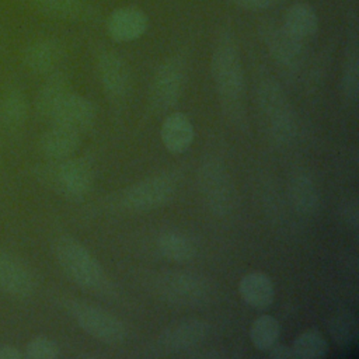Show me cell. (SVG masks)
Listing matches in <instances>:
<instances>
[{
    "label": "cell",
    "instance_id": "obj_5",
    "mask_svg": "<svg viewBox=\"0 0 359 359\" xmlns=\"http://www.w3.org/2000/svg\"><path fill=\"white\" fill-rule=\"evenodd\" d=\"M177 191V177L172 172H158L126 188L121 203L130 212H149L167 205Z\"/></svg>",
    "mask_w": 359,
    "mask_h": 359
},
{
    "label": "cell",
    "instance_id": "obj_21",
    "mask_svg": "<svg viewBox=\"0 0 359 359\" xmlns=\"http://www.w3.org/2000/svg\"><path fill=\"white\" fill-rule=\"evenodd\" d=\"M238 292L243 300L254 309H266L272 304L275 297L273 283L262 272H251L241 278Z\"/></svg>",
    "mask_w": 359,
    "mask_h": 359
},
{
    "label": "cell",
    "instance_id": "obj_23",
    "mask_svg": "<svg viewBox=\"0 0 359 359\" xmlns=\"http://www.w3.org/2000/svg\"><path fill=\"white\" fill-rule=\"evenodd\" d=\"M283 28L302 41L311 38L318 29V17L316 10L306 3H296L290 6L285 14Z\"/></svg>",
    "mask_w": 359,
    "mask_h": 359
},
{
    "label": "cell",
    "instance_id": "obj_6",
    "mask_svg": "<svg viewBox=\"0 0 359 359\" xmlns=\"http://www.w3.org/2000/svg\"><path fill=\"white\" fill-rule=\"evenodd\" d=\"M258 100L272 137L278 142H289L296 132V122L289 101L282 87L272 79H264L258 86Z\"/></svg>",
    "mask_w": 359,
    "mask_h": 359
},
{
    "label": "cell",
    "instance_id": "obj_28",
    "mask_svg": "<svg viewBox=\"0 0 359 359\" xmlns=\"http://www.w3.org/2000/svg\"><path fill=\"white\" fill-rule=\"evenodd\" d=\"M359 62H358V48L356 38L348 45V53L344 66L342 74V91L351 102H356L358 100V88H359Z\"/></svg>",
    "mask_w": 359,
    "mask_h": 359
},
{
    "label": "cell",
    "instance_id": "obj_12",
    "mask_svg": "<svg viewBox=\"0 0 359 359\" xmlns=\"http://www.w3.org/2000/svg\"><path fill=\"white\" fill-rule=\"evenodd\" d=\"M97 118V109L94 104L73 91H70L53 112L52 123H60L67 128L84 133L93 128Z\"/></svg>",
    "mask_w": 359,
    "mask_h": 359
},
{
    "label": "cell",
    "instance_id": "obj_15",
    "mask_svg": "<svg viewBox=\"0 0 359 359\" xmlns=\"http://www.w3.org/2000/svg\"><path fill=\"white\" fill-rule=\"evenodd\" d=\"M65 56L63 45L53 38H43L29 43L24 53V66L35 74H50L56 72Z\"/></svg>",
    "mask_w": 359,
    "mask_h": 359
},
{
    "label": "cell",
    "instance_id": "obj_20",
    "mask_svg": "<svg viewBox=\"0 0 359 359\" xmlns=\"http://www.w3.org/2000/svg\"><path fill=\"white\" fill-rule=\"evenodd\" d=\"M70 91L69 79L63 73L53 72L48 74L46 81L42 84L36 95V109L39 115L50 121L53 112Z\"/></svg>",
    "mask_w": 359,
    "mask_h": 359
},
{
    "label": "cell",
    "instance_id": "obj_33",
    "mask_svg": "<svg viewBox=\"0 0 359 359\" xmlns=\"http://www.w3.org/2000/svg\"><path fill=\"white\" fill-rule=\"evenodd\" d=\"M344 216L353 229L358 227V205L355 201L348 202V205L344 209Z\"/></svg>",
    "mask_w": 359,
    "mask_h": 359
},
{
    "label": "cell",
    "instance_id": "obj_16",
    "mask_svg": "<svg viewBox=\"0 0 359 359\" xmlns=\"http://www.w3.org/2000/svg\"><path fill=\"white\" fill-rule=\"evenodd\" d=\"M147 29L146 14L136 7L114 10L107 20L108 35L116 42H129L140 38Z\"/></svg>",
    "mask_w": 359,
    "mask_h": 359
},
{
    "label": "cell",
    "instance_id": "obj_29",
    "mask_svg": "<svg viewBox=\"0 0 359 359\" xmlns=\"http://www.w3.org/2000/svg\"><path fill=\"white\" fill-rule=\"evenodd\" d=\"M332 339L339 345H351L358 337L356 320L351 313H339L330 325Z\"/></svg>",
    "mask_w": 359,
    "mask_h": 359
},
{
    "label": "cell",
    "instance_id": "obj_34",
    "mask_svg": "<svg viewBox=\"0 0 359 359\" xmlns=\"http://www.w3.org/2000/svg\"><path fill=\"white\" fill-rule=\"evenodd\" d=\"M24 358V352H21L14 345H1L0 346V359H21Z\"/></svg>",
    "mask_w": 359,
    "mask_h": 359
},
{
    "label": "cell",
    "instance_id": "obj_4",
    "mask_svg": "<svg viewBox=\"0 0 359 359\" xmlns=\"http://www.w3.org/2000/svg\"><path fill=\"white\" fill-rule=\"evenodd\" d=\"M53 161L43 167L41 175L52 189L70 199H80L90 192L94 182V171L90 161L81 157Z\"/></svg>",
    "mask_w": 359,
    "mask_h": 359
},
{
    "label": "cell",
    "instance_id": "obj_13",
    "mask_svg": "<svg viewBox=\"0 0 359 359\" xmlns=\"http://www.w3.org/2000/svg\"><path fill=\"white\" fill-rule=\"evenodd\" d=\"M0 290L15 299H27L35 290L29 268L8 252H0Z\"/></svg>",
    "mask_w": 359,
    "mask_h": 359
},
{
    "label": "cell",
    "instance_id": "obj_14",
    "mask_svg": "<svg viewBox=\"0 0 359 359\" xmlns=\"http://www.w3.org/2000/svg\"><path fill=\"white\" fill-rule=\"evenodd\" d=\"M262 35L273 59L279 65L292 69L302 62L304 56L303 41L289 34L283 27L266 22L262 27Z\"/></svg>",
    "mask_w": 359,
    "mask_h": 359
},
{
    "label": "cell",
    "instance_id": "obj_10",
    "mask_svg": "<svg viewBox=\"0 0 359 359\" xmlns=\"http://www.w3.org/2000/svg\"><path fill=\"white\" fill-rule=\"evenodd\" d=\"M100 83L112 102H122L132 88V76L126 62L114 50H102L97 57Z\"/></svg>",
    "mask_w": 359,
    "mask_h": 359
},
{
    "label": "cell",
    "instance_id": "obj_18",
    "mask_svg": "<svg viewBox=\"0 0 359 359\" xmlns=\"http://www.w3.org/2000/svg\"><path fill=\"white\" fill-rule=\"evenodd\" d=\"M164 147L174 154H181L189 149L194 142V125L182 112L170 114L160 130Z\"/></svg>",
    "mask_w": 359,
    "mask_h": 359
},
{
    "label": "cell",
    "instance_id": "obj_9",
    "mask_svg": "<svg viewBox=\"0 0 359 359\" xmlns=\"http://www.w3.org/2000/svg\"><path fill=\"white\" fill-rule=\"evenodd\" d=\"M69 313L83 331L100 342L116 345L126 338L123 323L101 307L84 302H70Z\"/></svg>",
    "mask_w": 359,
    "mask_h": 359
},
{
    "label": "cell",
    "instance_id": "obj_19",
    "mask_svg": "<svg viewBox=\"0 0 359 359\" xmlns=\"http://www.w3.org/2000/svg\"><path fill=\"white\" fill-rule=\"evenodd\" d=\"M29 105L25 94L17 88H8L4 91L0 100V122L8 132H20L28 119Z\"/></svg>",
    "mask_w": 359,
    "mask_h": 359
},
{
    "label": "cell",
    "instance_id": "obj_8",
    "mask_svg": "<svg viewBox=\"0 0 359 359\" xmlns=\"http://www.w3.org/2000/svg\"><path fill=\"white\" fill-rule=\"evenodd\" d=\"M187 81V65L182 57L172 56L164 60L156 70L149 102L154 112H164L180 101Z\"/></svg>",
    "mask_w": 359,
    "mask_h": 359
},
{
    "label": "cell",
    "instance_id": "obj_17",
    "mask_svg": "<svg viewBox=\"0 0 359 359\" xmlns=\"http://www.w3.org/2000/svg\"><path fill=\"white\" fill-rule=\"evenodd\" d=\"M81 143V133L60 123H52L41 139L39 149L43 156L50 160H62L72 157Z\"/></svg>",
    "mask_w": 359,
    "mask_h": 359
},
{
    "label": "cell",
    "instance_id": "obj_3",
    "mask_svg": "<svg viewBox=\"0 0 359 359\" xmlns=\"http://www.w3.org/2000/svg\"><path fill=\"white\" fill-rule=\"evenodd\" d=\"M151 289L157 297L180 307L202 306L210 294L208 282L189 272H163L151 280Z\"/></svg>",
    "mask_w": 359,
    "mask_h": 359
},
{
    "label": "cell",
    "instance_id": "obj_26",
    "mask_svg": "<svg viewBox=\"0 0 359 359\" xmlns=\"http://www.w3.org/2000/svg\"><path fill=\"white\" fill-rule=\"evenodd\" d=\"M279 337V323L269 314L259 316L254 320L250 328V338L252 345L259 351L271 349Z\"/></svg>",
    "mask_w": 359,
    "mask_h": 359
},
{
    "label": "cell",
    "instance_id": "obj_35",
    "mask_svg": "<svg viewBox=\"0 0 359 359\" xmlns=\"http://www.w3.org/2000/svg\"><path fill=\"white\" fill-rule=\"evenodd\" d=\"M1 150H3V140H1V122H0V160H1Z\"/></svg>",
    "mask_w": 359,
    "mask_h": 359
},
{
    "label": "cell",
    "instance_id": "obj_27",
    "mask_svg": "<svg viewBox=\"0 0 359 359\" xmlns=\"http://www.w3.org/2000/svg\"><path fill=\"white\" fill-rule=\"evenodd\" d=\"M292 351L294 358L299 359H317L328 353V344L324 337L317 331H307L300 334L293 345Z\"/></svg>",
    "mask_w": 359,
    "mask_h": 359
},
{
    "label": "cell",
    "instance_id": "obj_2",
    "mask_svg": "<svg viewBox=\"0 0 359 359\" xmlns=\"http://www.w3.org/2000/svg\"><path fill=\"white\" fill-rule=\"evenodd\" d=\"M53 255L62 272L77 286L104 292L108 286V279L94 258V255L76 238L70 236H60L53 243Z\"/></svg>",
    "mask_w": 359,
    "mask_h": 359
},
{
    "label": "cell",
    "instance_id": "obj_11",
    "mask_svg": "<svg viewBox=\"0 0 359 359\" xmlns=\"http://www.w3.org/2000/svg\"><path fill=\"white\" fill-rule=\"evenodd\" d=\"M209 332L205 321L185 318L168 325L157 338L156 346L164 353H180L202 344Z\"/></svg>",
    "mask_w": 359,
    "mask_h": 359
},
{
    "label": "cell",
    "instance_id": "obj_31",
    "mask_svg": "<svg viewBox=\"0 0 359 359\" xmlns=\"http://www.w3.org/2000/svg\"><path fill=\"white\" fill-rule=\"evenodd\" d=\"M229 1L241 8L258 11V10H266V8L275 7L279 3H282L283 0H229Z\"/></svg>",
    "mask_w": 359,
    "mask_h": 359
},
{
    "label": "cell",
    "instance_id": "obj_7",
    "mask_svg": "<svg viewBox=\"0 0 359 359\" xmlns=\"http://www.w3.org/2000/svg\"><path fill=\"white\" fill-rule=\"evenodd\" d=\"M198 182L206 206L219 216L229 215L234 208V187L226 167L216 158L206 160L199 167Z\"/></svg>",
    "mask_w": 359,
    "mask_h": 359
},
{
    "label": "cell",
    "instance_id": "obj_22",
    "mask_svg": "<svg viewBox=\"0 0 359 359\" xmlns=\"http://www.w3.org/2000/svg\"><path fill=\"white\" fill-rule=\"evenodd\" d=\"M157 250L165 259L178 264L189 262L196 255L195 241L187 234L175 230H168L158 236Z\"/></svg>",
    "mask_w": 359,
    "mask_h": 359
},
{
    "label": "cell",
    "instance_id": "obj_24",
    "mask_svg": "<svg viewBox=\"0 0 359 359\" xmlns=\"http://www.w3.org/2000/svg\"><path fill=\"white\" fill-rule=\"evenodd\" d=\"M289 198L300 215H313L320 206V194L316 184L306 174L294 175L289 182Z\"/></svg>",
    "mask_w": 359,
    "mask_h": 359
},
{
    "label": "cell",
    "instance_id": "obj_1",
    "mask_svg": "<svg viewBox=\"0 0 359 359\" xmlns=\"http://www.w3.org/2000/svg\"><path fill=\"white\" fill-rule=\"evenodd\" d=\"M212 77L224 112L234 121L243 116L244 72L233 36L223 32L212 53Z\"/></svg>",
    "mask_w": 359,
    "mask_h": 359
},
{
    "label": "cell",
    "instance_id": "obj_32",
    "mask_svg": "<svg viewBox=\"0 0 359 359\" xmlns=\"http://www.w3.org/2000/svg\"><path fill=\"white\" fill-rule=\"evenodd\" d=\"M268 353L273 359H289L294 358V353L292 351V346L287 345H273L271 349H268Z\"/></svg>",
    "mask_w": 359,
    "mask_h": 359
},
{
    "label": "cell",
    "instance_id": "obj_30",
    "mask_svg": "<svg viewBox=\"0 0 359 359\" xmlns=\"http://www.w3.org/2000/svg\"><path fill=\"white\" fill-rule=\"evenodd\" d=\"M24 356L29 359H55L59 356V346L53 339L38 335L28 341Z\"/></svg>",
    "mask_w": 359,
    "mask_h": 359
},
{
    "label": "cell",
    "instance_id": "obj_25",
    "mask_svg": "<svg viewBox=\"0 0 359 359\" xmlns=\"http://www.w3.org/2000/svg\"><path fill=\"white\" fill-rule=\"evenodd\" d=\"M39 11L60 20L79 21L94 14L91 7L83 0H27Z\"/></svg>",
    "mask_w": 359,
    "mask_h": 359
}]
</instances>
